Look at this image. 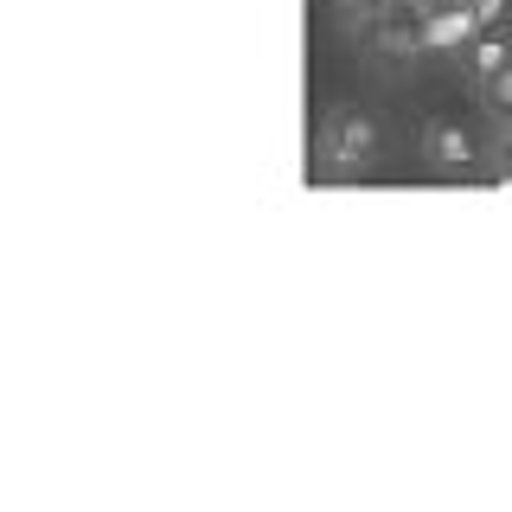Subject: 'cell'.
<instances>
[{
	"label": "cell",
	"instance_id": "6da1fadb",
	"mask_svg": "<svg viewBox=\"0 0 512 512\" xmlns=\"http://www.w3.org/2000/svg\"><path fill=\"white\" fill-rule=\"evenodd\" d=\"M320 173H365L378 154V128L359 116V109H340V116H327V128H320Z\"/></svg>",
	"mask_w": 512,
	"mask_h": 512
},
{
	"label": "cell",
	"instance_id": "7a4b0ae2",
	"mask_svg": "<svg viewBox=\"0 0 512 512\" xmlns=\"http://www.w3.org/2000/svg\"><path fill=\"white\" fill-rule=\"evenodd\" d=\"M416 32H423V52H468L480 32H487V20L474 13V0H448V7L423 13Z\"/></svg>",
	"mask_w": 512,
	"mask_h": 512
},
{
	"label": "cell",
	"instance_id": "3957f363",
	"mask_svg": "<svg viewBox=\"0 0 512 512\" xmlns=\"http://www.w3.org/2000/svg\"><path fill=\"white\" fill-rule=\"evenodd\" d=\"M423 160H429V173H474L480 167V148H474V135L461 122H429L423 128Z\"/></svg>",
	"mask_w": 512,
	"mask_h": 512
},
{
	"label": "cell",
	"instance_id": "277c9868",
	"mask_svg": "<svg viewBox=\"0 0 512 512\" xmlns=\"http://www.w3.org/2000/svg\"><path fill=\"white\" fill-rule=\"evenodd\" d=\"M506 64H512V45L500 39V32H480V39L468 45V71L480 77V84H493V77H500Z\"/></svg>",
	"mask_w": 512,
	"mask_h": 512
},
{
	"label": "cell",
	"instance_id": "5b68a950",
	"mask_svg": "<svg viewBox=\"0 0 512 512\" xmlns=\"http://www.w3.org/2000/svg\"><path fill=\"white\" fill-rule=\"evenodd\" d=\"M493 180L512 186V128H500V141H493Z\"/></svg>",
	"mask_w": 512,
	"mask_h": 512
},
{
	"label": "cell",
	"instance_id": "8992f818",
	"mask_svg": "<svg viewBox=\"0 0 512 512\" xmlns=\"http://www.w3.org/2000/svg\"><path fill=\"white\" fill-rule=\"evenodd\" d=\"M487 96H493V109H500V116L512 122V64H506V71H500V77L487 84Z\"/></svg>",
	"mask_w": 512,
	"mask_h": 512
},
{
	"label": "cell",
	"instance_id": "52a82bcc",
	"mask_svg": "<svg viewBox=\"0 0 512 512\" xmlns=\"http://www.w3.org/2000/svg\"><path fill=\"white\" fill-rule=\"evenodd\" d=\"M340 7H346V13H359V20H378V13L391 7V0H340Z\"/></svg>",
	"mask_w": 512,
	"mask_h": 512
}]
</instances>
